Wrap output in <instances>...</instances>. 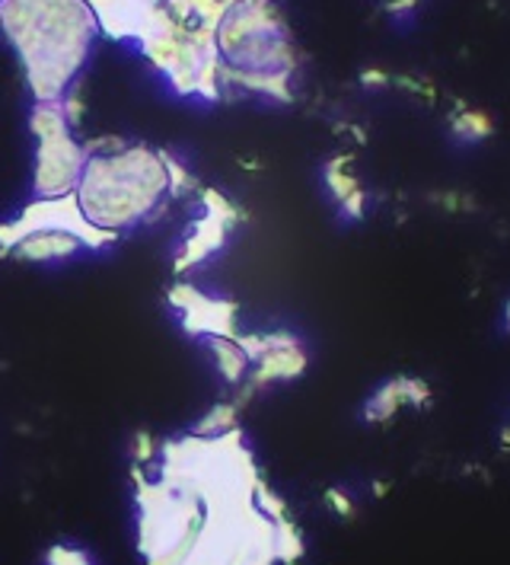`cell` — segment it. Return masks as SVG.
<instances>
[{
    "label": "cell",
    "mask_w": 510,
    "mask_h": 565,
    "mask_svg": "<svg viewBox=\"0 0 510 565\" xmlns=\"http://www.w3.org/2000/svg\"><path fill=\"white\" fill-rule=\"evenodd\" d=\"M0 32L35 103H61L90 61L99 17L87 0H0Z\"/></svg>",
    "instance_id": "cell-1"
},
{
    "label": "cell",
    "mask_w": 510,
    "mask_h": 565,
    "mask_svg": "<svg viewBox=\"0 0 510 565\" xmlns=\"http://www.w3.org/2000/svg\"><path fill=\"white\" fill-rule=\"evenodd\" d=\"M456 135L469 138V141H479V138H488L491 135V121L485 119L481 113H466L463 119H456Z\"/></svg>",
    "instance_id": "cell-7"
},
{
    "label": "cell",
    "mask_w": 510,
    "mask_h": 565,
    "mask_svg": "<svg viewBox=\"0 0 510 565\" xmlns=\"http://www.w3.org/2000/svg\"><path fill=\"white\" fill-rule=\"evenodd\" d=\"M217 52L249 81L281 77L294 64L287 23L271 0H237L217 26Z\"/></svg>",
    "instance_id": "cell-3"
},
{
    "label": "cell",
    "mask_w": 510,
    "mask_h": 565,
    "mask_svg": "<svg viewBox=\"0 0 510 565\" xmlns=\"http://www.w3.org/2000/svg\"><path fill=\"white\" fill-rule=\"evenodd\" d=\"M504 329L510 332V300H508V307H504Z\"/></svg>",
    "instance_id": "cell-8"
},
{
    "label": "cell",
    "mask_w": 510,
    "mask_h": 565,
    "mask_svg": "<svg viewBox=\"0 0 510 565\" xmlns=\"http://www.w3.org/2000/svg\"><path fill=\"white\" fill-rule=\"evenodd\" d=\"M32 128L39 135V160H35V195L39 199H64L77 192L84 177V148L74 141L70 125L58 103H39L32 113Z\"/></svg>",
    "instance_id": "cell-4"
},
{
    "label": "cell",
    "mask_w": 510,
    "mask_h": 565,
    "mask_svg": "<svg viewBox=\"0 0 510 565\" xmlns=\"http://www.w3.org/2000/svg\"><path fill=\"white\" fill-rule=\"evenodd\" d=\"M170 192L173 177L166 160L148 145H134L87 157L74 195L90 227L119 234L151 221L166 205Z\"/></svg>",
    "instance_id": "cell-2"
},
{
    "label": "cell",
    "mask_w": 510,
    "mask_h": 565,
    "mask_svg": "<svg viewBox=\"0 0 510 565\" xmlns=\"http://www.w3.org/2000/svg\"><path fill=\"white\" fill-rule=\"evenodd\" d=\"M431 403V387L419 381V377H392L390 384L377 390L370 399H367V418L370 422H387L392 418L402 406H427Z\"/></svg>",
    "instance_id": "cell-5"
},
{
    "label": "cell",
    "mask_w": 510,
    "mask_h": 565,
    "mask_svg": "<svg viewBox=\"0 0 510 565\" xmlns=\"http://www.w3.org/2000/svg\"><path fill=\"white\" fill-rule=\"evenodd\" d=\"M329 189L332 195H335V202L341 205V211L351 217V221H360L363 214H367V195H363V189H360V182L348 170H341V163L338 167H329Z\"/></svg>",
    "instance_id": "cell-6"
}]
</instances>
